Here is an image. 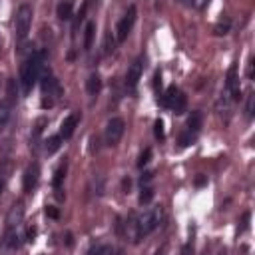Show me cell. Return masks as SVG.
Returning a JSON list of instances; mask_svg holds the SVG:
<instances>
[{
  "instance_id": "obj_1",
  "label": "cell",
  "mask_w": 255,
  "mask_h": 255,
  "mask_svg": "<svg viewBox=\"0 0 255 255\" xmlns=\"http://www.w3.org/2000/svg\"><path fill=\"white\" fill-rule=\"evenodd\" d=\"M162 218H164V209L162 207H152L144 211V214L136 219L134 227H136V233H134V243H138L142 237L150 236L154 229H158V225L162 223Z\"/></svg>"
},
{
  "instance_id": "obj_2",
  "label": "cell",
  "mask_w": 255,
  "mask_h": 255,
  "mask_svg": "<svg viewBox=\"0 0 255 255\" xmlns=\"http://www.w3.org/2000/svg\"><path fill=\"white\" fill-rule=\"evenodd\" d=\"M42 64H44V54L42 52H36L32 54L26 64L22 66V74H20V82H22V90L24 94H28L32 90V86L36 84L38 76H40V70H42Z\"/></svg>"
},
{
  "instance_id": "obj_3",
  "label": "cell",
  "mask_w": 255,
  "mask_h": 255,
  "mask_svg": "<svg viewBox=\"0 0 255 255\" xmlns=\"http://www.w3.org/2000/svg\"><path fill=\"white\" fill-rule=\"evenodd\" d=\"M32 26V8L28 4H22L16 12V20H14V28H16V38L24 40L30 32Z\"/></svg>"
},
{
  "instance_id": "obj_4",
  "label": "cell",
  "mask_w": 255,
  "mask_h": 255,
  "mask_svg": "<svg viewBox=\"0 0 255 255\" xmlns=\"http://www.w3.org/2000/svg\"><path fill=\"white\" fill-rule=\"evenodd\" d=\"M164 104L167 108H172L176 114H183L185 110V104H187V98L183 92H180L176 86H169L167 92H165V98H164Z\"/></svg>"
},
{
  "instance_id": "obj_5",
  "label": "cell",
  "mask_w": 255,
  "mask_h": 255,
  "mask_svg": "<svg viewBox=\"0 0 255 255\" xmlns=\"http://www.w3.org/2000/svg\"><path fill=\"white\" fill-rule=\"evenodd\" d=\"M124 132H126V122L122 118H112L108 126H106V142H108V146L120 144Z\"/></svg>"
},
{
  "instance_id": "obj_6",
  "label": "cell",
  "mask_w": 255,
  "mask_h": 255,
  "mask_svg": "<svg viewBox=\"0 0 255 255\" xmlns=\"http://www.w3.org/2000/svg\"><path fill=\"white\" fill-rule=\"evenodd\" d=\"M136 14H138V8L136 6H130L126 12V16L118 22V28H116V40L118 42H124L128 38V34H130L134 22H136Z\"/></svg>"
},
{
  "instance_id": "obj_7",
  "label": "cell",
  "mask_w": 255,
  "mask_h": 255,
  "mask_svg": "<svg viewBox=\"0 0 255 255\" xmlns=\"http://www.w3.org/2000/svg\"><path fill=\"white\" fill-rule=\"evenodd\" d=\"M225 88L231 96L233 102H239L241 100V86H239V78H237V64L233 62L229 70H227V78H225Z\"/></svg>"
},
{
  "instance_id": "obj_8",
  "label": "cell",
  "mask_w": 255,
  "mask_h": 255,
  "mask_svg": "<svg viewBox=\"0 0 255 255\" xmlns=\"http://www.w3.org/2000/svg\"><path fill=\"white\" fill-rule=\"evenodd\" d=\"M142 72H144V58H138V60H134L130 64V68H128V72H126V84L128 86L136 88V84L142 78Z\"/></svg>"
},
{
  "instance_id": "obj_9",
  "label": "cell",
  "mask_w": 255,
  "mask_h": 255,
  "mask_svg": "<svg viewBox=\"0 0 255 255\" xmlns=\"http://www.w3.org/2000/svg\"><path fill=\"white\" fill-rule=\"evenodd\" d=\"M40 178V165L38 164H30L24 172V191H32L38 183Z\"/></svg>"
},
{
  "instance_id": "obj_10",
  "label": "cell",
  "mask_w": 255,
  "mask_h": 255,
  "mask_svg": "<svg viewBox=\"0 0 255 255\" xmlns=\"http://www.w3.org/2000/svg\"><path fill=\"white\" fill-rule=\"evenodd\" d=\"M22 219H24V207L22 205H12L10 207V211H8V216H6V225H8V229H14V227H18L20 223H22Z\"/></svg>"
},
{
  "instance_id": "obj_11",
  "label": "cell",
  "mask_w": 255,
  "mask_h": 255,
  "mask_svg": "<svg viewBox=\"0 0 255 255\" xmlns=\"http://www.w3.org/2000/svg\"><path fill=\"white\" fill-rule=\"evenodd\" d=\"M78 120H80L78 114H70V116L64 118L62 126H60V138H70L76 130V126H78Z\"/></svg>"
},
{
  "instance_id": "obj_12",
  "label": "cell",
  "mask_w": 255,
  "mask_h": 255,
  "mask_svg": "<svg viewBox=\"0 0 255 255\" xmlns=\"http://www.w3.org/2000/svg\"><path fill=\"white\" fill-rule=\"evenodd\" d=\"M12 108H14V102L12 100H2L0 102V128H4L8 122H10V118H12Z\"/></svg>"
},
{
  "instance_id": "obj_13",
  "label": "cell",
  "mask_w": 255,
  "mask_h": 255,
  "mask_svg": "<svg viewBox=\"0 0 255 255\" xmlns=\"http://www.w3.org/2000/svg\"><path fill=\"white\" fill-rule=\"evenodd\" d=\"M201 124H203V114H201L200 110L191 112V116L187 118V132H189V134H196V132H200Z\"/></svg>"
},
{
  "instance_id": "obj_14",
  "label": "cell",
  "mask_w": 255,
  "mask_h": 255,
  "mask_svg": "<svg viewBox=\"0 0 255 255\" xmlns=\"http://www.w3.org/2000/svg\"><path fill=\"white\" fill-rule=\"evenodd\" d=\"M86 90H88V94H92V96H96V94L102 90V78H100L96 72L88 76V80H86Z\"/></svg>"
},
{
  "instance_id": "obj_15",
  "label": "cell",
  "mask_w": 255,
  "mask_h": 255,
  "mask_svg": "<svg viewBox=\"0 0 255 255\" xmlns=\"http://www.w3.org/2000/svg\"><path fill=\"white\" fill-rule=\"evenodd\" d=\"M72 12H74V8H72L70 0H64V2H60L58 8H56V16H58L60 20H70V18H72Z\"/></svg>"
},
{
  "instance_id": "obj_16",
  "label": "cell",
  "mask_w": 255,
  "mask_h": 255,
  "mask_svg": "<svg viewBox=\"0 0 255 255\" xmlns=\"http://www.w3.org/2000/svg\"><path fill=\"white\" fill-rule=\"evenodd\" d=\"M94 30H96V24H94V22H88V24H86V30H84V50H90V48H92Z\"/></svg>"
},
{
  "instance_id": "obj_17",
  "label": "cell",
  "mask_w": 255,
  "mask_h": 255,
  "mask_svg": "<svg viewBox=\"0 0 255 255\" xmlns=\"http://www.w3.org/2000/svg\"><path fill=\"white\" fill-rule=\"evenodd\" d=\"M152 200H154V189H152L150 185H144V187H142V194H140V203H142V205H147Z\"/></svg>"
},
{
  "instance_id": "obj_18",
  "label": "cell",
  "mask_w": 255,
  "mask_h": 255,
  "mask_svg": "<svg viewBox=\"0 0 255 255\" xmlns=\"http://www.w3.org/2000/svg\"><path fill=\"white\" fill-rule=\"evenodd\" d=\"M60 146H62V138L60 136H52L48 142H46V152L48 154H54L60 150Z\"/></svg>"
},
{
  "instance_id": "obj_19",
  "label": "cell",
  "mask_w": 255,
  "mask_h": 255,
  "mask_svg": "<svg viewBox=\"0 0 255 255\" xmlns=\"http://www.w3.org/2000/svg\"><path fill=\"white\" fill-rule=\"evenodd\" d=\"M180 2H183V4H187L191 8H196V10H203V8L209 6L211 0H180Z\"/></svg>"
},
{
  "instance_id": "obj_20",
  "label": "cell",
  "mask_w": 255,
  "mask_h": 255,
  "mask_svg": "<svg viewBox=\"0 0 255 255\" xmlns=\"http://www.w3.org/2000/svg\"><path fill=\"white\" fill-rule=\"evenodd\" d=\"M18 239H20L18 233H16L14 229H8V233H6V245H8V249H16V247L20 245Z\"/></svg>"
},
{
  "instance_id": "obj_21",
  "label": "cell",
  "mask_w": 255,
  "mask_h": 255,
  "mask_svg": "<svg viewBox=\"0 0 255 255\" xmlns=\"http://www.w3.org/2000/svg\"><path fill=\"white\" fill-rule=\"evenodd\" d=\"M114 46H116L114 36H112V34H106V36H104V54L110 56V54L114 52Z\"/></svg>"
},
{
  "instance_id": "obj_22",
  "label": "cell",
  "mask_w": 255,
  "mask_h": 255,
  "mask_svg": "<svg viewBox=\"0 0 255 255\" xmlns=\"http://www.w3.org/2000/svg\"><path fill=\"white\" fill-rule=\"evenodd\" d=\"M64 176H66V165H60V167L56 169V174H54V182H52L56 189H60V183H62Z\"/></svg>"
},
{
  "instance_id": "obj_23",
  "label": "cell",
  "mask_w": 255,
  "mask_h": 255,
  "mask_svg": "<svg viewBox=\"0 0 255 255\" xmlns=\"http://www.w3.org/2000/svg\"><path fill=\"white\" fill-rule=\"evenodd\" d=\"M112 253H114V249L110 245H98L90 251V255H112Z\"/></svg>"
},
{
  "instance_id": "obj_24",
  "label": "cell",
  "mask_w": 255,
  "mask_h": 255,
  "mask_svg": "<svg viewBox=\"0 0 255 255\" xmlns=\"http://www.w3.org/2000/svg\"><path fill=\"white\" fill-rule=\"evenodd\" d=\"M150 158H152V150L150 147H146V150L140 154V160H138V167H144L147 162H150Z\"/></svg>"
},
{
  "instance_id": "obj_25",
  "label": "cell",
  "mask_w": 255,
  "mask_h": 255,
  "mask_svg": "<svg viewBox=\"0 0 255 255\" xmlns=\"http://www.w3.org/2000/svg\"><path fill=\"white\" fill-rule=\"evenodd\" d=\"M154 132H156V138H158V140H164V138H165L164 122H162V120H156V124H154Z\"/></svg>"
},
{
  "instance_id": "obj_26",
  "label": "cell",
  "mask_w": 255,
  "mask_h": 255,
  "mask_svg": "<svg viewBox=\"0 0 255 255\" xmlns=\"http://www.w3.org/2000/svg\"><path fill=\"white\" fill-rule=\"evenodd\" d=\"M229 32V22H219L218 26H216V34L218 36H225Z\"/></svg>"
},
{
  "instance_id": "obj_27",
  "label": "cell",
  "mask_w": 255,
  "mask_h": 255,
  "mask_svg": "<svg viewBox=\"0 0 255 255\" xmlns=\"http://www.w3.org/2000/svg\"><path fill=\"white\" fill-rule=\"evenodd\" d=\"M191 142H194V134H189V132H187V134H183V136L180 138V146H182V147L189 146Z\"/></svg>"
},
{
  "instance_id": "obj_28",
  "label": "cell",
  "mask_w": 255,
  "mask_h": 255,
  "mask_svg": "<svg viewBox=\"0 0 255 255\" xmlns=\"http://www.w3.org/2000/svg\"><path fill=\"white\" fill-rule=\"evenodd\" d=\"M46 216L52 218V219H58V218H60V211H58V207L48 205V207H46Z\"/></svg>"
},
{
  "instance_id": "obj_29",
  "label": "cell",
  "mask_w": 255,
  "mask_h": 255,
  "mask_svg": "<svg viewBox=\"0 0 255 255\" xmlns=\"http://www.w3.org/2000/svg\"><path fill=\"white\" fill-rule=\"evenodd\" d=\"M253 106H255V96L251 94V96L247 98V108H245V112H247V116H249V118L253 116Z\"/></svg>"
},
{
  "instance_id": "obj_30",
  "label": "cell",
  "mask_w": 255,
  "mask_h": 255,
  "mask_svg": "<svg viewBox=\"0 0 255 255\" xmlns=\"http://www.w3.org/2000/svg\"><path fill=\"white\" fill-rule=\"evenodd\" d=\"M180 255H194V247H191V243H185L180 251Z\"/></svg>"
},
{
  "instance_id": "obj_31",
  "label": "cell",
  "mask_w": 255,
  "mask_h": 255,
  "mask_svg": "<svg viewBox=\"0 0 255 255\" xmlns=\"http://www.w3.org/2000/svg\"><path fill=\"white\" fill-rule=\"evenodd\" d=\"M152 178H154V172H147V174H144V176H142V185H144V183H147V182H152Z\"/></svg>"
},
{
  "instance_id": "obj_32",
  "label": "cell",
  "mask_w": 255,
  "mask_h": 255,
  "mask_svg": "<svg viewBox=\"0 0 255 255\" xmlns=\"http://www.w3.org/2000/svg\"><path fill=\"white\" fill-rule=\"evenodd\" d=\"M130 185H132L130 178H124V182H122V187H124V191H126V194H128V191H130Z\"/></svg>"
},
{
  "instance_id": "obj_33",
  "label": "cell",
  "mask_w": 255,
  "mask_h": 255,
  "mask_svg": "<svg viewBox=\"0 0 255 255\" xmlns=\"http://www.w3.org/2000/svg\"><path fill=\"white\" fill-rule=\"evenodd\" d=\"M154 86H156V88H158V86H162V74H160V72H156V74H154Z\"/></svg>"
},
{
  "instance_id": "obj_34",
  "label": "cell",
  "mask_w": 255,
  "mask_h": 255,
  "mask_svg": "<svg viewBox=\"0 0 255 255\" xmlns=\"http://www.w3.org/2000/svg\"><path fill=\"white\" fill-rule=\"evenodd\" d=\"M34 236H36V229L28 227V241H34Z\"/></svg>"
},
{
  "instance_id": "obj_35",
  "label": "cell",
  "mask_w": 255,
  "mask_h": 255,
  "mask_svg": "<svg viewBox=\"0 0 255 255\" xmlns=\"http://www.w3.org/2000/svg\"><path fill=\"white\" fill-rule=\"evenodd\" d=\"M196 183H198V185H203V183H205V178H203V176H200V178L196 180Z\"/></svg>"
},
{
  "instance_id": "obj_36",
  "label": "cell",
  "mask_w": 255,
  "mask_h": 255,
  "mask_svg": "<svg viewBox=\"0 0 255 255\" xmlns=\"http://www.w3.org/2000/svg\"><path fill=\"white\" fill-rule=\"evenodd\" d=\"M218 255H231V253H229V249H219Z\"/></svg>"
},
{
  "instance_id": "obj_37",
  "label": "cell",
  "mask_w": 255,
  "mask_h": 255,
  "mask_svg": "<svg viewBox=\"0 0 255 255\" xmlns=\"http://www.w3.org/2000/svg\"><path fill=\"white\" fill-rule=\"evenodd\" d=\"M164 253H165V245H164L162 249H158V253H156V255H164Z\"/></svg>"
},
{
  "instance_id": "obj_38",
  "label": "cell",
  "mask_w": 255,
  "mask_h": 255,
  "mask_svg": "<svg viewBox=\"0 0 255 255\" xmlns=\"http://www.w3.org/2000/svg\"><path fill=\"white\" fill-rule=\"evenodd\" d=\"M0 191H2V182H0Z\"/></svg>"
}]
</instances>
